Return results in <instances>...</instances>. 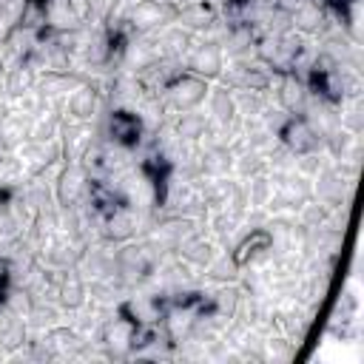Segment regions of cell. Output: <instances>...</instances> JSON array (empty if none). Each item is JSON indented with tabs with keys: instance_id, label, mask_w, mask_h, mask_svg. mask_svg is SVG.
Instances as JSON below:
<instances>
[{
	"instance_id": "obj_1",
	"label": "cell",
	"mask_w": 364,
	"mask_h": 364,
	"mask_svg": "<svg viewBox=\"0 0 364 364\" xmlns=\"http://www.w3.org/2000/svg\"><path fill=\"white\" fill-rule=\"evenodd\" d=\"M202 222L196 216H188V213H165L159 219H154L139 236L142 242H148L156 253L168 256V253H176L179 245H185L188 239H193L202 228Z\"/></svg>"
},
{
	"instance_id": "obj_2",
	"label": "cell",
	"mask_w": 364,
	"mask_h": 364,
	"mask_svg": "<svg viewBox=\"0 0 364 364\" xmlns=\"http://www.w3.org/2000/svg\"><path fill=\"white\" fill-rule=\"evenodd\" d=\"M122 20L134 34H156L165 26L176 23V6L165 0H134Z\"/></svg>"
},
{
	"instance_id": "obj_3",
	"label": "cell",
	"mask_w": 364,
	"mask_h": 364,
	"mask_svg": "<svg viewBox=\"0 0 364 364\" xmlns=\"http://www.w3.org/2000/svg\"><path fill=\"white\" fill-rule=\"evenodd\" d=\"M54 202L57 208H80L85 199H88V191H91V176L88 171L82 168L80 159L74 162H65L60 168V173L54 176Z\"/></svg>"
},
{
	"instance_id": "obj_4",
	"label": "cell",
	"mask_w": 364,
	"mask_h": 364,
	"mask_svg": "<svg viewBox=\"0 0 364 364\" xmlns=\"http://www.w3.org/2000/svg\"><path fill=\"white\" fill-rule=\"evenodd\" d=\"M162 91H165L168 108H173V111L179 114V111H193V108H199V105L205 102L208 91H210V82L182 68Z\"/></svg>"
},
{
	"instance_id": "obj_5",
	"label": "cell",
	"mask_w": 364,
	"mask_h": 364,
	"mask_svg": "<svg viewBox=\"0 0 364 364\" xmlns=\"http://www.w3.org/2000/svg\"><path fill=\"white\" fill-rule=\"evenodd\" d=\"M97 233H100V239L108 242V245L131 242L134 236L142 233V210L128 208V205H117V208H111V210L102 213Z\"/></svg>"
},
{
	"instance_id": "obj_6",
	"label": "cell",
	"mask_w": 364,
	"mask_h": 364,
	"mask_svg": "<svg viewBox=\"0 0 364 364\" xmlns=\"http://www.w3.org/2000/svg\"><path fill=\"white\" fill-rule=\"evenodd\" d=\"M11 154L23 165V171L28 176H43L48 168H54L63 159V148H60V139L57 136L54 139H26Z\"/></svg>"
},
{
	"instance_id": "obj_7",
	"label": "cell",
	"mask_w": 364,
	"mask_h": 364,
	"mask_svg": "<svg viewBox=\"0 0 364 364\" xmlns=\"http://www.w3.org/2000/svg\"><path fill=\"white\" fill-rule=\"evenodd\" d=\"M134 333H136V324L128 316L114 313L111 318L102 321L97 344L105 350V358H125L134 353Z\"/></svg>"
},
{
	"instance_id": "obj_8",
	"label": "cell",
	"mask_w": 364,
	"mask_h": 364,
	"mask_svg": "<svg viewBox=\"0 0 364 364\" xmlns=\"http://www.w3.org/2000/svg\"><path fill=\"white\" fill-rule=\"evenodd\" d=\"M182 65L185 71L210 82V80H219V74L225 71V51L216 40H202L191 46V51L182 57Z\"/></svg>"
},
{
	"instance_id": "obj_9",
	"label": "cell",
	"mask_w": 364,
	"mask_h": 364,
	"mask_svg": "<svg viewBox=\"0 0 364 364\" xmlns=\"http://www.w3.org/2000/svg\"><path fill=\"white\" fill-rule=\"evenodd\" d=\"M88 245V242H85ZM82 242H74L68 239L65 233H51L40 247H37V262L51 267V270H68V267H77L80 262V253L85 247Z\"/></svg>"
},
{
	"instance_id": "obj_10",
	"label": "cell",
	"mask_w": 364,
	"mask_h": 364,
	"mask_svg": "<svg viewBox=\"0 0 364 364\" xmlns=\"http://www.w3.org/2000/svg\"><path fill=\"white\" fill-rule=\"evenodd\" d=\"M60 148H63V162L82 159V154L97 142V125L94 122H80V119H65L60 125Z\"/></svg>"
},
{
	"instance_id": "obj_11",
	"label": "cell",
	"mask_w": 364,
	"mask_h": 364,
	"mask_svg": "<svg viewBox=\"0 0 364 364\" xmlns=\"http://www.w3.org/2000/svg\"><path fill=\"white\" fill-rule=\"evenodd\" d=\"M43 344L51 350L54 358H74V355H85V350L91 347V341L77 330V327H68V324H54L48 330L40 333Z\"/></svg>"
},
{
	"instance_id": "obj_12",
	"label": "cell",
	"mask_w": 364,
	"mask_h": 364,
	"mask_svg": "<svg viewBox=\"0 0 364 364\" xmlns=\"http://www.w3.org/2000/svg\"><path fill=\"white\" fill-rule=\"evenodd\" d=\"M82 82H88V77L80 74V71H74V68H68V71H40L34 91L40 97H46L48 102H63Z\"/></svg>"
},
{
	"instance_id": "obj_13",
	"label": "cell",
	"mask_w": 364,
	"mask_h": 364,
	"mask_svg": "<svg viewBox=\"0 0 364 364\" xmlns=\"http://www.w3.org/2000/svg\"><path fill=\"white\" fill-rule=\"evenodd\" d=\"M279 142H282L293 156L321 151V139H318V134L307 125V119H304L301 114H296V117H290V119L284 122V128L279 131Z\"/></svg>"
},
{
	"instance_id": "obj_14",
	"label": "cell",
	"mask_w": 364,
	"mask_h": 364,
	"mask_svg": "<svg viewBox=\"0 0 364 364\" xmlns=\"http://www.w3.org/2000/svg\"><path fill=\"white\" fill-rule=\"evenodd\" d=\"M350 193H353V182H350L347 176H341V173L333 168V162H330L321 173L313 176V196H316L318 202H324L327 208H336V205H341V202H350Z\"/></svg>"
},
{
	"instance_id": "obj_15",
	"label": "cell",
	"mask_w": 364,
	"mask_h": 364,
	"mask_svg": "<svg viewBox=\"0 0 364 364\" xmlns=\"http://www.w3.org/2000/svg\"><path fill=\"white\" fill-rule=\"evenodd\" d=\"M54 301L63 307V313H77L85 307L88 301V284L80 276L77 267L60 270L57 273V290H54Z\"/></svg>"
},
{
	"instance_id": "obj_16",
	"label": "cell",
	"mask_w": 364,
	"mask_h": 364,
	"mask_svg": "<svg viewBox=\"0 0 364 364\" xmlns=\"http://www.w3.org/2000/svg\"><path fill=\"white\" fill-rule=\"evenodd\" d=\"M162 60V51L156 46L154 34H136V40L125 43L122 48V68H128L131 74H142L151 65H156Z\"/></svg>"
},
{
	"instance_id": "obj_17",
	"label": "cell",
	"mask_w": 364,
	"mask_h": 364,
	"mask_svg": "<svg viewBox=\"0 0 364 364\" xmlns=\"http://www.w3.org/2000/svg\"><path fill=\"white\" fill-rule=\"evenodd\" d=\"M100 111V85L97 82H82L63 100V114L65 119H80V122H94Z\"/></svg>"
},
{
	"instance_id": "obj_18",
	"label": "cell",
	"mask_w": 364,
	"mask_h": 364,
	"mask_svg": "<svg viewBox=\"0 0 364 364\" xmlns=\"http://www.w3.org/2000/svg\"><path fill=\"white\" fill-rule=\"evenodd\" d=\"M208 119L210 125H222V128H233L239 125V108H236V94L228 85H210L208 91Z\"/></svg>"
},
{
	"instance_id": "obj_19",
	"label": "cell",
	"mask_w": 364,
	"mask_h": 364,
	"mask_svg": "<svg viewBox=\"0 0 364 364\" xmlns=\"http://www.w3.org/2000/svg\"><path fill=\"white\" fill-rule=\"evenodd\" d=\"M216 20H219V6L213 0H191V3L176 6V23L193 34L213 28Z\"/></svg>"
},
{
	"instance_id": "obj_20",
	"label": "cell",
	"mask_w": 364,
	"mask_h": 364,
	"mask_svg": "<svg viewBox=\"0 0 364 364\" xmlns=\"http://www.w3.org/2000/svg\"><path fill=\"white\" fill-rule=\"evenodd\" d=\"M290 28L299 31L301 37H316V34H324L330 28V17L313 0H299L290 9Z\"/></svg>"
},
{
	"instance_id": "obj_21",
	"label": "cell",
	"mask_w": 364,
	"mask_h": 364,
	"mask_svg": "<svg viewBox=\"0 0 364 364\" xmlns=\"http://www.w3.org/2000/svg\"><path fill=\"white\" fill-rule=\"evenodd\" d=\"M310 100V91H307V82H301L296 74H279L276 77V105L284 108L287 114H301L304 105Z\"/></svg>"
},
{
	"instance_id": "obj_22",
	"label": "cell",
	"mask_w": 364,
	"mask_h": 364,
	"mask_svg": "<svg viewBox=\"0 0 364 364\" xmlns=\"http://www.w3.org/2000/svg\"><path fill=\"white\" fill-rule=\"evenodd\" d=\"M28 338H31V327H28L26 316L0 310V353L14 355L28 344Z\"/></svg>"
},
{
	"instance_id": "obj_23",
	"label": "cell",
	"mask_w": 364,
	"mask_h": 364,
	"mask_svg": "<svg viewBox=\"0 0 364 364\" xmlns=\"http://www.w3.org/2000/svg\"><path fill=\"white\" fill-rule=\"evenodd\" d=\"M156 46H159V51H162L165 60H179L182 63V57L193 46V31L182 28L179 23H171L162 31H156Z\"/></svg>"
},
{
	"instance_id": "obj_24",
	"label": "cell",
	"mask_w": 364,
	"mask_h": 364,
	"mask_svg": "<svg viewBox=\"0 0 364 364\" xmlns=\"http://www.w3.org/2000/svg\"><path fill=\"white\" fill-rule=\"evenodd\" d=\"M219 250H222V247H219V242H216L213 236H202V233H196L193 239H188L185 245L176 247V256L185 259L191 267L205 270V267L210 264V259H213Z\"/></svg>"
},
{
	"instance_id": "obj_25",
	"label": "cell",
	"mask_w": 364,
	"mask_h": 364,
	"mask_svg": "<svg viewBox=\"0 0 364 364\" xmlns=\"http://www.w3.org/2000/svg\"><path fill=\"white\" fill-rule=\"evenodd\" d=\"M37 74H40V71H37L31 63H20V65L6 68V74H3V94H6L9 100H20L23 94L34 91Z\"/></svg>"
},
{
	"instance_id": "obj_26",
	"label": "cell",
	"mask_w": 364,
	"mask_h": 364,
	"mask_svg": "<svg viewBox=\"0 0 364 364\" xmlns=\"http://www.w3.org/2000/svg\"><path fill=\"white\" fill-rule=\"evenodd\" d=\"M208 128H210V119H208V114H202L199 108H193V111H179L176 119L171 122V131H173L179 139L191 142V145H196V142L205 136Z\"/></svg>"
},
{
	"instance_id": "obj_27",
	"label": "cell",
	"mask_w": 364,
	"mask_h": 364,
	"mask_svg": "<svg viewBox=\"0 0 364 364\" xmlns=\"http://www.w3.org/2000/svg\"><path fill=\"white\" fill-rule=\"evenodd\" d=\"M205 279L213 284H233L242 279V264L236 262V256L230 250H219L210 264L205 267Z\"/></svg>"
},
{
	"instance_id": "obj_28",
	"label": "cell",
	"mask_w": 364,
	"mask_h": 364,
	"mask_svg": "<svg viewBox=\"0 0 364 364\" xmlns=\"http://www.w3.org/2000/svg\"><path fill=\"white\" fill-rule=\"evenodd\" d=\"M199 173L202 176H233L230 148H199Z\"/></svg>"
},
{
	"instance_id": "obj_29",
	"label": "cell",
	"mask_w": 364,
	"mask_h": 364,
	"mask_svg": "<svg viewBox=\"0 0 364 364\" xmlns=\"http://www.w3.org/2000/svg\"><path fill=\"white\" fill-rule=\"evenodd\" d=\"M239 301H242L239 282H233V284H216V290L208 293V310H213V313H219L225 318H233L236 316Z\"/></svg>"
},
{
	"instance_id": "obj_30",
	"label": "cell",
	"mask_w": 364,
	"mask_h": 364,
	"mask_svg": "<svg viewBox=\"0 0 364 364\" xmlns=\"http://www.w3.org/2000/svg\"><path fill=\"white\" fill-rule=\"evenodd\" d=\"M60 316H63V307H60L57 301H54V304H51V301H34L31 310L26 313V321H28L31 330L43 333V330L60 324Z\"/></svg>"
},
{
	"instance_id": "obj_31",
	"label": "cell",
	"mask_w": 364,
	"mask_h": 364,
	"mask_svg": "<svg viewBox=\"0 0 364 364\" xmlns=\"http://www.w3.org/2000/svg\"><path fill=\"white\" fill-rule=\"evenodd\" d=\"M245 193H247V208H264L267 210V202L273 196V179L267 171L245 179Z\"/></svg>"
},
{
	"instance_id": "obj_32",
	"label": "cell",
	"mask_w": 364,
	"mask_h": 364,
	"mask_svg": "<svg viewBox=\"0 0 364 364\" xmlns=\"http://www.w3.org/2000/svg\"><path fill=\"white\" fill-rule=\"evenodd\" d=\"M262 358L264 361H290V358H296V344L282 333H270L262 341Z\"/></svg>"
},
{
	"instance_id": "obj_33",
	"label": "cell",
	"mask_w": 364,
	"mask_h": 364,
	"mask_svg": "<svg viewBox=\"0 0 364 364\" xmlns=\"http://www.w3.org/2000/svg\"><path fill=\"white\" fill-rule=\"evenodd\" d=\"M262 171H267V159H264V154H259V151H242V154H236L233 156V176L236 179H250V176H256V173H262Z\"/></svg>"
},
{
	"instance_id": "obj_34",
	"label": "cell",
	"mask_w": 364,
	"mask_h": 364,
	"mask_svg": "<svg viewBox=\"0 0 364 364\" xmlns=\"http://www.w3.org/2000/svg\"><path fill=\"white\" fill-rule=\"evenodd\" d=\"M327 213H330V208H327L324 202H318L316 196H310V199L296 210V222H299L301 230H307V228H318V225L327 222Z\"/></svg>"
},
{
	"instance_id": "obj_35",
	"label": "cell",
	"mask_w": 364,
	"mask_h": 364,
	"mask_svg": "<svg viewBox=\"0 0 364 364\" xmlns=\"http://www.w3.org/2000/svg\"><path fill=\"white\" fill-rule=\"evenodd\" d=\"M338 125H341L344 131L355 134V136L364 131V108H361V100H347V102H341V108H338Z\"/></svg>"
},
{
	"instance_id": "obj_36",
	"label": "cell",
	"mask_w": 364,
	"mask_h": 364,
	"mask_svg": "<svg viewBox=\"0 0 364 364\" xmlns=\"http://www.w3.org/2000/svg\"><path fill=\"white\" fill-rule=\"evenodd\" d=\"M0 74H6V63H3V57H0Z\"/></svg>"
},
{
	"instance_id": "obj_37",
	"label": "cell",
	"mask_w": 364,
	"mask_h": 364,
	"mask_svg": "<svg viewBox=\"0 0 364 364\" xmlns=\"http://www.w3.org/2000/svg\"><path fill=\"white\" fill-rule=\"evenodd\" d=\"M0 358H3V353H0Z\"/></svg>"
},
{
	"instance_id": "obj_38",
	"label": "cell",
	"mask_w": 364,
	"mask_h": 364,
	"mask_svg": "<svg viewBox=\"0 0 364 364\" xmlns=\"http://www.w3.org/2000/svg\"><path fill=\"white\" fill-rule=\"evenodd\" d=\"M128 3H134V0H128Z\"/></svg>"
}]
</instances>
